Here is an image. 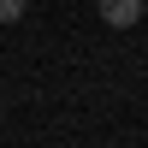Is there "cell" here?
<instances>
[{"mask_svg":"<svg viewBox=\"0 0 148 148\" xmlns=\"http://www.w3.org/2000/svg\"><path fill=\"white\" fill-rule=\"evenodd\" d=\"M95 12H101L107 30H130V24L142 18V0H95Z\"/></svg>","mask_w":148,"mask_h":148,"instance_id":"1","label":"cell"},{"mask_svg":"<svg viewBox=\"0 0 148 148\" xmlns=\"http://www.w3.org/2000/svg\"><path fill=\"white\" fill-rule=\"evenodd\" d=\"M24 6H30V0H0V24H18Z\"/></svg>","mask_w":148,"mask_h":148,"instance_id":"2","label":"cell"},{"mask_svg":"<svg viewBox=\"0 0 148 148\" xmlns=\"http://www.w3.org/2000/svg\"><path fill=\"white\" fill-rule=\"evenodd\" d=\"M142 12H148V0H142Z\"/></svg>","mask_w":148,"mask_h":148,"instance_id":"3","label":"cell"}]
</instances>
